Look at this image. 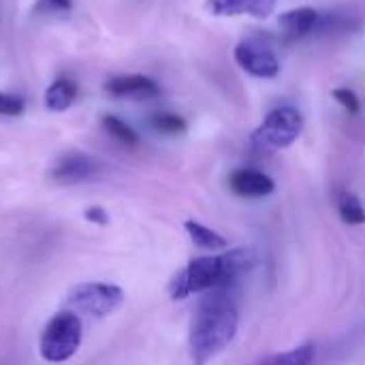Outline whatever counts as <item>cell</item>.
I'll list each match as a JSON object with an SVG mask.
<instances>
[{"label":"cell","mask_w":365,"mask_h":365,"mask_svg":"<svg viewBox=\"0 0 365 365\" xmlns=\"http://www.w3.org/2000/svg\"><path fill=\"white\" fill-rule=\"evenodd\" d=\"M240 314L225 289L207 291L197 304L190 321V359L195 365H205L220 355L237 336Z\"/></svg>","instance_id":"1"},{"label":"cell","mask_w":365,"mask_h":365,"mask_svg":"<svg viewBox=\"0 0 365 365\" xmlns=\"http://www.w3.org/2000/svg\"><path fill=\"white\" fill-rule=\"evenodd\" d=\"M257 265L252 248H235L220 257L192 259L171 282V297L184 299L188 295L225 289Z\"/></svg>","instance_id":"2"},{"label":"cell","mask_w":365,"mask_h":365,"mask_svg":"<svg viewBox=\"0 0 365 365\" xmlns=\"http://www.w3.org/2000/svg\"><path fill=\"white\" fill-rule=\"evenodd\" d=\"M81 338V319L73 310H60L47 321L41 331L38 355L47 364H66L79 351Z\"/></svg>","instance_id":"3"},{"label":"cell","mask_w":365,"mask_h":365,"mask_svg":"<svg viewBox=\"0 0 365 365\" xmlns=\"http://www.w3.org/2000/svg\"><path fill=\"white\" fill-rule=\"evenodd\" d=\"M304 130V115L295 107H278L265 115L261 126L252 133L257 150H282L297 141Z\"/></svg>","instance_id":"4"},{"label":"cell","mask_w":365,"mask_h":365,"mask_svg":"<svg viewBox=\"0 0 365 365\" xmlns=\"http://www.w3.org/2000/svg\"><path fill=\"white\" fill-rule=\"evenodd\" d=\"M124 291L109 282H81L66 295V304L90 317H109L124 306Z\"/></svg>","instance_id":"5"},{"label":"cell","mask_w":365,"mask_h":365,"mask_svg":"<svg viewBox=\"0 0 365 365\" xmlns=\"http://www.w3.org/2000/svg\"><path fill=\"white\" fill-rule=\"evenodd\" d=\"M233 56H235V62L252 77L274 79L280 73V62H278L276 53L261 41H255V38L242 41L235 47Z\"/></svg>","instance_id":"6"},{"label":"cell","mask_w":365,"mask_h":365,"mask_svg":"<svg viewBox=\"0 0 365 365\" xmlns=\"http://www.w3.org/2000/svg\"><path fill=\"white\" fill-rule=\"evenodd\" d=\"M101 169L103 165L94 156L81 152H68L56 160V165L49 171V178L58 184H81L96 178Z\"/></svg>","instance_id":"7"},{"label":"cell","mask_w":365,"mask_h":365,"mask_svg":"<svg viewBox=\"0 0 365 365\" xmlns=\"http://www.w3.org/2000/svg\"><path fill=\"white\" fill-rule=\"evenodd\" d=\"M105 92L115 98H154L160 94V88L154 79L133 73V75H115L107 79Z\"/></svg>","instance_id":"8"},{"label":"cell","mask_w":365,"mask_h":365,"mask_svg":"<svg viewBox=\"0 0 365 365\" xmlns=\"http://www.w3.org/2000/svg\"><path fill=\"white\" fill-rule=\"evenodd\" d=\"M229 188L237 195V197H246V199H261L274 192L276 184L274 180L257 169H237L231 173L229 178Z\"/></svg>","instance_id":"9"},{"label":"cell","mask_w":365,"mask_h":365,"mask_svg":"<svg viewBox=\"0 0 365 365\" xmlns=\"http://www.w3.org/2000/svg\"><path fill=\"white\" fill-rule=\"evenodd\" d=\"M278 0H207V13L216 17H235V15H252V17H269L276 9Z\"/></svg>","instance_id":"10"},{"label":"cell","mask_w":365,"mask_h":365,"mask_svg":"<svg viewBox=\"0 0 365 365\" xmlns=\"http://www.w3.org/2000/svg\"><path fill=\"white\" fill-rule=\"evenodd\" d=\"M323 15L312 9V6H299L293 11H287L280 15L278 26L289 34V36H306L314 30H319Z\"/></svg>","instance_id":"11"},{"label":"cell","mask_w":365,"mask_h":365,"mask_svg":"<svg viewBox=\"0 0 365 365\" xmlns=\"http://www.w3.org/2000/svg\"><path fill=\"white\" fill-rule=\"evenodd\" d=\"M77 94H79L77 81H73L71 77H58V79L45 90V107H47L49 111H56V113L66 111V109L75 103Z\"/></svg>","instance_id":"12"},{"label":"cell","mask_w":365,"mask_h":365,"mask_svg":"<svg viewBox=\"0 0 365 365\" xmlns=\"http://www.w3.org/2000/svg\"><path fill=\"white\" fill-rule=\"evenodd\" d=\"M184 229H186L188 237L192 240V244L199 246V248H205V250H220V248H227V240H225L220 233L212 231L210 227H205V225H201V222H197V220H186V222H184Z\"/></svg>","instance_id":"13"},{"label":"cell","mask_w":365,"mask_h":365,"mask_svg":"<svg viewBox=\"0 0 365 365\" xmlns=\"http://www.w3.org/2000/svg\"><path fill=\"white\" fill-rule=\"evenodd\" d=\"M103 128L111 139H115L118 143H122L126 148H135L139 143V135L124 120H120L118 115H105L103 118Z\"/></svg>","instance_id":"14"},{"label":"cell","mask_w":365,"mask_h":365,"mask_svg":"<svg viewBox=\"0 0 365 365\" xmlns=\"http://www.w3.org/2000/svg\"><path fill=\"white\" fill-rule=\"evenodd\" d=\"M338 210H340V216L346 225H353V227L365 225L364 203L353 192H342V197L338 201Z\"/></svg>","instance_id":"15"},{"label":"cell","mask_w":365,"mask_h":365,"mask_svg":"<svg viewBox=\"0 0 365 365\" xmlns=\"http://www.w3.org/2000/svg\"><path fill=\"white\" fill-rule=\"evenodd\" d=\"M314 344H302L293 351H287L282 355L272 357L269 361H265L263 365H312L314 361Z\"/></svg>","instance_id":"16"},{"label":"cell","mask_w":365,"mask_h":365,"mask_svg":"<svg viewBox=\"0 0 365 365\" xmlns=\"http://www.w3.org/2000/svg\"><path fill=\"white\" fill-rule=\"evenodd\" d=\"M150 126L163 135H182L186 130V120L178 113L158 111L150 115Z\"/></svg>","instance_id":"17"},{"label":"cell","mask_w":365,"mask_h":365,"mask_svg":"<svg viewBox=\"0 0 365 365\" xmlns=\"http://www.w3.org/2000/svg\"><path fill=\"white\" fill-rule=\"evenodd\" d=\"M334 94V98L351 113V115H355V113H359V109H361V103H359V96L353 92V90H349V88H338V90H334L331 92Z\"/></svg>","instance_id":"18"},{"label":"cell","mask_w":365,"mask_h":365,"mask_svg":"<svg viewBox=\"0 0 365 365\" xmlns=\"http://www.w3.org/2000/svg\"><path fill=\"white\" fill-rule=\"evenodd\" d=\"M21 113H24V101H21L19 96L0 92V115L17 118V115H21Z\"/></svg>","instance_id":"19"},{"label":"cell","mask_w":365,"mask_h":365,"mask_svg":"<svg viewBox=\"0 0 365 365\" xmlns=\"http://www.w3.org/2000/svg\"><path fill=\"white\" fill-rule=\"evenodd\" d=\"M73 9V0H38L36 13H68Z\"/></svg>","instance_id":"20"},{"label":"cell","mask_w":365,"mask_h":365,"mask_svg":"<svg viewBox=\"0 0 365 365\" xmlns=\"http://www.w3.org/2000/svg\"><path fill=\"white\" fill-rule=\"evenodd\" d=\"M83 218H86L88 222L96 225V227H107V225H109V214H107L103 207H98V205L88 207V210L83 212Z\"/></svg>","instance_id":"21"}]
</instances>
